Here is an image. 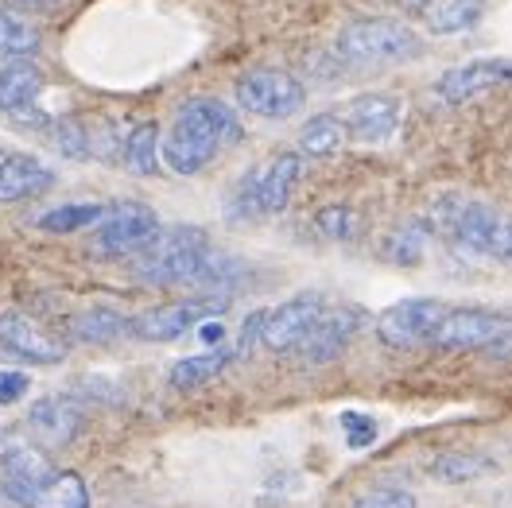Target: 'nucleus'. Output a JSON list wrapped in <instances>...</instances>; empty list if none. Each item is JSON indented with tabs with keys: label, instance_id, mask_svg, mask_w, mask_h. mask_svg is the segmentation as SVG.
Listing matches in <instances>:
<instances>
[{
	"label": "nucleus",
	"instance_id": "f257e3e1",
	"mask_svg": "<svg viewBox=\"0 0 512 508\" xmlns=\"http://www.w3.org/2000/svg\"><path fill=\"white\" fill-rule=\"evenodd\" d=\"M241 140V121L222 97H191L175 109L160 144V159L175 175H198Z\"/></svg>",
	"mask_w": 512,
	"mask_h": 508
},
{
	"label": "nucleus",
	"instance_id": "f03ea898",
	"mask_svg": "<svg viewBox=\"0 0 512 508\" xmlns=\"http://www.w3.org/2000/svg\"><path fill=\"white\" fill-rule=\"evenodd\" d=\"M338 55L353 66H392L416 63L423 55V39L416 28L392 16H365L353 20L338 35Z\"/></svg>",
	"mask_w": 512,
	"mask_h": 508
},
{
	"label": "nucleus",
	"instance_id": "7ed1b4c3",
	"mask_svg": "<svg viewBox=\"0 0 512 508\" xmlns=\"http://www.w3.org/2000/svg\"><path fill=\"white\" fill-rule=\"evenodd\" d=\"M206 249H210V241H206V233L194 229V225L160 229V237L136 256L132 276H136L140 284H152V287L194 284Z\"/></svg>",
	"mask_w": 512,
	"mask_h": 508
},
{
	"label": "nucleus",
	"instance_id": "20e7f679",
	"mask_svg": "<svg viewBox=\"0 0 512 508\" xmlns=\"http://www.w3.org/2000/svg\"><path fill=\"white\" fill-rule=\"evenodd\" d=\"M233 97L245 113L264 121H288L307 105V86L280 66H253L233 82Z\"/></svg>",
	"mask_w": 512,
	"mask_h": 508
},
{
	"label": "nucleus",
	"instance_id": "39448f33",
	"mask_svg": "<svg viewBox=\"0 0 512 508\" xmlns=\"http://www.w3.org/2000/svg\"><path fill=\"white\" fill-rule=\"evenodd\" d=\"M0 477H4V493L16 505L32 508V501L59 477V470L47 458V450H39L32 439L4 435L0 439Z\"/></svg>",
	"mask_w": 512,
	"mask_h": 508
},
{
	"label": "nucleus",
	"instance_id": "423d86ee",
	"mask_svg": "<svg viewBox=\"0 0 512 508\" xmlns=\"http://www.w3.org/2000/svg\"><path fill=\"white\" fill-rule=\"evenodd\" d=\"M509 334H512V315L485 311V307H450L447 318L435 330V338H431V346L447 353L493 350Z\"/></svg>",
	"mask_w": 512,
	"mask_h": 508
},
{
	"label": "nucleus",
	"instance_id": "0eeeda50",
	"mask_svg": "<svg viewBox=\"0 0 512 508\" xmlns=\"http://www.w3.org/2000/svg\"><path fill=\"white\" fill-rule=\"evenodd\" d=\"M447 303L439 299H400L377 315V338L392 350H416L431 346L439 322L447 318Z\"/></svg>",
	"mask_w": 512,
	"mask_h": 508
},
{
	"label": "nucleus",
	"instance_id": "6e6552de",
	"mask_svg": "<svg viewBox=\"0 0 512 508\" xmlns=\"http://www.w3.org/2000/svg\"><path fill=\"white\" fill-rule=\"evenodd\" d=\"M160 214L152 206L140 202H125L117 210L105 214V222L94 233V253L97 256H125V253H144L156 237H160Z\"/></svg>",
	"mask_w": 512,
	"mask_h": 508
},
{
	"label": "nucleus",
	"instance_id": "1a4fd4ad",
	"mask_svg": "<svg viewBox=\"0 0 512 508\" xmlns=\"http://www.w3.org/2000/svg\"><path fill=\"white\" fill-rule=\"evenodd\" d=\"M225 299L218 295H191V299H175V303H163L152 307L144 315L132 318V338H144V342H175L183 338L187 330L202 326L210 315H222Z\"/></svg>",
	"mask_w": 512,
	"mask_h": 508
},
{
	"label": "nucleus",
	"instance_id": "9d476101",
	"mask_svg": "<svg viewBox=\"0 0 512 508\" xmlns=\"http://www.w3.org/2000/svg\"><path fill=\"white\" fill-rule=\"evenodd\" d=\"M322 295L319 291H303V295H291L288 303L272 307L264 315V330H260V346L272 353H288L299 350L307 342V334L315 330V322L322 318Z\"/></svg>",
	"mask_w": 512,
	"mask_h": 508
},
{
	"label": "nucleus",
	"instance_id": "9b49d317",
	"mask_svg": "<svg viewBox=\"0 0 512 508\" xmlns=\"http://www.w3.org/2000/svg\"><path fill=\"white\" fill-rule=\"evenodd\" d=\"M43 74L32 63H4L0 66V113L12 117L16 125L43 128L51 117L39 109L43 97Z\"/></svg>",
	"mask_w": 512,
	"mask_h": 508
},
{
	"label": "nucleus",
	"instance_id": "f8f14e48",
	"mask_svg": "<svg viewBox=\"0 0 512 508\" xmlns=\"http://www.w3.org/2000/svg\"><path fill=\"white\" fill-rule=\"evenodd\" d=\"M303 175V156L299 152H276L264 159L256 171H249V187H253V210L260 214H280L295 194V183Z\"/></svg>",
	"mask_w": 512,
	"mask_h": 508
},
{
	"label": "nucleus",
	"instance_id": "ddd939ff",
	"mask_svg": "<svg viewBox=\"0 0 512 508\" xmlns=\"http://www.w3.org/2000/svg\"><path fill=\"white\" fill-rule=\"evenodd\" d=\"M346 136L357 144H381L400 125V97L392 94H357L342 109Z\"/></svg>",
	"mask_w": 512,
	"mask_h": 508
},
{
	"label": "nucleus",
	"instance_id": "4468645a",
	"mask_svg": "<svg viewBox=\"0 0 512 508\" xmlns=\"http://www.w3.org/2000/svg\"><path fill=\"white\" fill-rule=\"evenodd\" d=\"M505 82H512L509 59H470V63L450 66L447 74L435 82V94L450 105H462V101L481 97L485 90H497Z\"/></svg>",
	"mask_w": 512,
	"mask_h": 508
},
{
	"label": "nucleus",
	"instance_id": "2eb2a0df",
	"mask_svg": "<svg viewBox=\"0 0 512 508\" xmlns=\"http://www.w3.org/2000/svg\"><path fill=\"white\" fill-rule=\"evenodd\" d=\"M0 350L12 353V357H24L32 365H59L66 357L63 346L20 311H4L0 315Z\"/></svg>",
	"mask_w": 512,
	"mask_h": 508
},
{
	"label": "nucleus",
	"instance_id": "dca6fc26",
	"mask_svg": "<svg viewBox=\"0 0 512 508\" xmlns=\"http://www.w3.org/2000/svg\"><path fill=\"white\" fill-rule=\"evenodd\" d=\"M357 330H361V311H357V307L322 311V318L315 322V330L307 334V342L299 346V353H303L311 365H326V361H334L338 353L350 346Z\"/></svg>",
	"mask_w": 512,
	"mask_h": 508
},
{
	"label": "nucleus",
	"instance_id": "f3484780",
	"mask_svg": "<svg viewBox=\"0 0 512 508\" xmlns=\"http://www.w3.org/2000/svg\"><path fill=\"white\" fill-rule=\"evenodd\" d=\"M28 427L43 443L66 446L78 431H82V408L66 396H39L28 408Z\"/></svg>",
	"mask_w": 512,
	"mask_h": 508
},
{
	"label": "nucleus",
	"instance_id": "a211bd4d",
	"mask_svg": "<svg viewBox=\"0 0 512 508\" xmlns=\"http://www.w3.org/2000/svg\"><path fill=\"white\" fill-rule=\"evenodd\" d=\"M55 183V171L39 156H24V152H8L0 163V202H20V198H35Z\"/></svg>",
	"mask_w": 512,
	"mask_h": 508
},
{
	"label": "nucleus",
	"instance_id": "6ab92c4d",
	"mask_svg": "<svg viewBox=\"0 0 512 508\" xmlns=\"http://www.w3.org/2000/svg\"><path fill=\"white\" fill-rule=\"evenodd\" d=\"M66 334H70V342H82V346H109V342H121L125 334H132V318L113 307H90L66 322Z\"/></svg>",
	"mask_w": 512,
	"mask_h": 508
},
{
	"label": "nucleus",
	"instance_id": "aec40b11",
	"mask_svg": "<svg viewBox=\"0 0 512 508\" xmlns=\"http://www.w3.org/2000/svg\"><path fill=\"white\" fill-rule=\"evenodd\" d=\"M43 51V35L32 20L16 8H0V59L4 63H28Z\"/></svg>",
	"mask_w": 512,
	"mask_h": 508
},
{
	"label": "nucleus",
	"instance_id": "412c9836",
	"mask_svg": "<svg viewBox=\"0 0 512 508\" xmlns=\"http://www.w3.org/2000/svg\"><path fill=\"white\" fill-rule=\"evenodd\" d=\"M485 16V0H431L423 8V24L431 35H462L478 28Z\"/></svg>",
	"mask_w": 512,
	"mask_h": 508
},
{
	"label": "nucleus",
	"instance_id": "4be33fe9",
	"mask_svg": "<svg viewBox=\"0 0 512 508\" xmlns=\"http://www.w3.org/2000/svg\"><path fill=\"white\" fill-rule=\"evenodd\" d=\"M346 140L350 136H346V125H342V113H319L299 132V156L330 159L346 148Z\"/></svg>",
	"mask_w": 512,
	"mask_h": 508
},
{
	"label": "nucleus",
	"instance_id": "5701e85b",
	"mask_svg": "<svg viewBox=\"0 0 512 508\" xmlns=\"http://www.w3.org/2000/svg\"><path fill=\"white\" fill-rule=\"evenodd\" d=\"M241 280H245V264H241L237 256L222 253V249H206L202 268H198V276H194L191 287H198L202 295H218V299H225Z\"/></svg>",
	"mask_w": 512,
	"mask_h": 508
},
{
	"label": "nucleus",
	"instance_id": "b1692460",
	"mask_svg": "<svg viewBox=\"0 0 512 508\" xmlns=\"http://www.w3.org/2000/svg\"><path fill=\"white\" fill-rule=\"evenodd\" d=\"M109 214V206L101 202H59L51 210H43L35 225L43 233H78V229H90V225H101Z\"/></svg>",
	"mask_w": 512,
	"mask_h": 508
},
{
	"label": "nucleus",
	"instance_id": "393cba45",
	"mask_svg": "<svg viewBox=\"0 0 512 508\" xmlns=\"http://www.w3.org/2000/svg\"><path fill=\"white\" fill-rule=\"evenodd\" d=\"M427 237H431V225H427V218H412V222L396 225V229L384 237L381 256L388 260V264H400V268L419 264V260H423V253H427Z\"/></svg>",
	"mask_w": 512,
	"mask_h": 508
},
{
	"label": "nucleus",
	"instance_id": "a878e982",
	"mask_svg": "<svg viewBox=\"0 0 512 508\" xmlns=\"http://www.w3.org/2000/svg\"><path fill=\"white\" fill-rule=\"evenodd\" d=\"M427 474L443 485H466V481H478V477L493 474V462L485 454H474V450H447L439 458H431Z\"/></svg>",
	"mask_w": 512,
	"mask_h": 508
},
{
	"label": "nucleus",
	"instance_id": "bb28decb",
	"mask_svg": "<svg viewBox=\"0 0 512 508\" xmlns=\"http://www.w3.org/2000/svg\"><path fill=\"white\" fill-rule=\"evenodd\" d=\"M233 361H237L233 350H210L198 353V357H183V361L171 365V388H198V384L222 377Z\"/></svg>",
	"mask_w": 512,
	"mask_h": 508
},
{
	"label": "nucleus",
	"instance_id": "cd10ccee",
	"mask_svg": "<svg viewBox=\"0 0 512 508\" xmlns=\"http://www.w3.org/2000/svg\"><path fill=\"white\" fill-rule=\"evenodd\" d=\"M160 125L156 121H140L132 125V132L125 136V163L132 175H156L160 167Z\"/></svg>",
	"mask_w": 512,
	"mask_h": 508
},
{
	"label": "nucleus",
	"instance_id": "c85d7f7f",
	"mask_svg": "<svg viewBox=\"0 0 512 508\" xmlns=\"http://www.w3.org/2000/svg\"><path fill=\"white\" fill-rule=\"evenodd\" d=\"M51 148L63 159H86L90 156V132L78 121H55L51 125Z\"/></svg>",
	"mask_w": 512,
	"mask_h": 508
},
{
	"label": "nucleus",
	"instance_id": "c756f323",
	"mask_svg": "<svg viewBox=\"0 0 512 508\" xmlns=\"http://www.w3.org/2000/svg\"><path fill=\"white\" fill-rule=\"evenodd\" d=\"M353 508H419V501L412 489H400V485H373V489H365V493L353 497Z\"/></svg>",
	"mask_w": 512,
	"mask_h": 508
},
{
	"label": "nucleus",
	"instance_id": "7c9ffc66",
	"mask_svg": "<svg viewBox=\"0 0 512 508\" xmlns=\"http://www.w3.org/2000/svg\"><path fill=\"white\" fill-rule=\"evenodd\" d=\"M319 229L330 241H353L357 218H353L350 206H326V210H319Z\"/></svg>",
	"mask_w": 512,
	"mask_h": 508
},
{
	"label": "nucleus",
	"instance_id": "2f4dec72",
	"mask_svg": "<svg viewBox=\"0 0 512 508\" xmlns=\"http://www.w3.org/2000/svg\"><path fill=\"white\" fill-rule=\"evenodd\" d=\"M342 427H346V439H350L353 450H361V446H373V443H377V423H373L369 415L346 412V415H342Z\"/></svg>",
	"mask_w": 512,
	"mask_h": 508
},
{
	"label": "nucleus",
	"instance_id": "473e14b6",
	"mask_svg": "<svg viewBox=\"0 0 512 508\" xmlns=\"http://www.w3.org/2000/svg\"><path fill=\"white\" fill-rule=\"evenodd\" d=\"M28 384H32V377H24L20 369H0V408H8V404H16V400H24Z\"/></svg>",
	"mask_w": 512,
	"mask_h": 508
},
{
	"label": "nucleus",
	"instance_id": "72a5a7b5",
	"mask_svg": "<svg viewBox=\"0 0 512 508\" xmlns=\"http://www.w3.org/2000/svg\"><path fill=\"white\" fill-rule=\"evenodd\" d=\"M264 315H268V311H253V315L245 318V326H241V334H237V346H233V357H245V353H249L256 346V342H260V330H264Z\"/></svg>",
	"mask_w": 512,
	"mask_h": 508
},
{
	"label": "nucleus",
	"instance_id": "f704fd0d",
	"mask_svg": "<svg viewBox=\"0 0 512 508\" xmlns=\"http://www.w3.org/2000/svg\"><path fill=\"white\" fill-rule=\"evenodd\" d=\"M78 392H82L86 400H101V404H121V388L105 384L101 377H86V381H78Z\"/></svg>",
	"mask_w": 512,
	"mask_h": 508
},
{
	"label": "nucleus",
	"instance_id": "c9c22d12",
	"mask_svg": "<svg viewBox=\"0 0 512 508\" xmlns=\"http://www.w3.org/2000/svg\"><path fill=\"white\" fill-rule=\"evenodd\" d=\"M198 334H202V342H206L210 350H222V346H218V342L225 338L222 322H202V326H198Z\"/></svg>",
	"mask_w": 512,
	"mask_h": 508
},
{
	"label": "nucleus",
	"instance_id": "e433bc0d",
	"mask_svg": "<svg viewBox=\"0 0 512 508\" xmlns=\"http://www.w3.org/2000/svg\"><path fill=\"white\" fill-rule=\"evenodd\" d=\"M497 256L512 264V218H505V233H501V249H497Z\"/></svg>",
	"mask_w": 512,
	"mask_h": 508
},
{
	"label": "nucleus",
	"instance_id": "4c0bfd02",
	"mask_svg": "<svg viewBox=\"0 0 512 508\" xmlns=\"http://www.w3.org/2000/svg\"><path fill=\"white\" fill-rule=\"evenodd\" d=\"M4 156H8V152H4V148H0V163H4Z\"/></svg>",
	"mask_w": 512,
	"mask_h": 508
}]
</instances>
